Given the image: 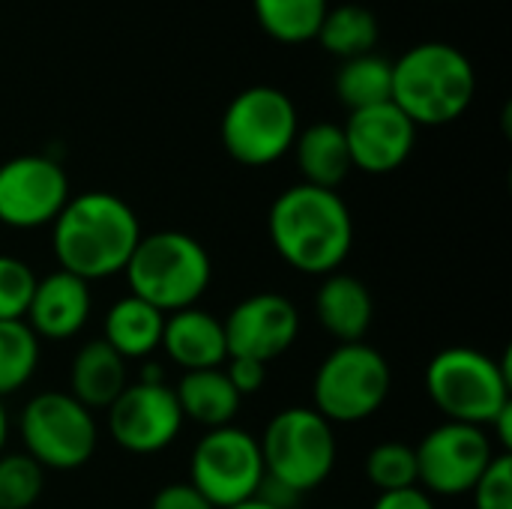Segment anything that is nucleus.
<instances>
[{
	"label": "nucleus",
	"mask_w": 512,
	"mask_h": 509,
	"mask_svg": "<svg viewBox=\"0 0 512 509\" xmlns=\"http://www.w3.org/2000/svg\"><path fill=\"white\" fill-rule=\"evenodd\" d=\"M129 294L141 297L162 315L192 309L207 294L213 261L201 240L183 231L141 234L126 264Z\"/></svg>",
	"instance_id": "5"
},
{
	"label": "nucleus",
	"mask_w": 512,
	"mask_h": 509,
	"mask_svg": "<svg viewBox=\"0 0 512 509\" xmlns=\"http://www.w3.org/2000/svg\"><path fill=\"white\" fill-rule=\"evenodd\" d=\"M129 366L111 351L102 339L84 342L69 366V396L78 399L87 411H108L111 402L126 390Z\"/></svg>",
	"instance_id": "19"
},
{
	"label": "nucleus",
	"mask_w": 512,
	"mask_h": 509,
	"mask_svg": "<svg viewBox=\"0 0 512 509\" xmlns=\"http://www.w3.org/2000/svg\"><path fill=\"white\" fill-rule=\"evenodd\" d=\"M489 438L501 444V453H510L512 450V402L486 426Z\"/></svg>",
	"instance_id": "34"
},
{
	"label": "nucleus",
	"mask_w": 512,
	"mask_h": 509,
	"mask_svg": "<svg viewBox=\"0 0 512 509\" xmlns=\"http://www.w3.org/2000/svg\"><path fill=\"white\" fill-rule=\"evenodd\" d=\"M69 198V177L51 156L21 153L0 165V225L6 228H45L60 216Z\"/></svg>",
	"instance_id": "12"
},
{
	"label": "nucleus",
	"mask_w": 512,
	"mask_h": 509,
	"mask_svg": "<svg viewBox=\"0 0 512 509\" xmlns=\"http://www.w3.org/2000/svg\"><path fill=\"white\" fill-rule=\"evenodd\" d=\"M342 132L351 153V168L375 177L399 171L417 144V126L393 102L351 111Z\"/></svg>",
	"instance_id": "15"
},
{
	"label": "nucleus",
	"mask_w": 512,
	"mask_h": 509,
	"mask_svg": "<svg viewBox=\"0 0 512 509\" xmlns=\"http://www.w3.org/2000/svg\"><path fill=\"white\" fill-rule=\"evenodd\" d=\"M333 90H336V99L348 111L390 102L393 99V60L378 51L342 60L333 78Z\"/></svg>",
	"instance_id": "23"
},
{
	"label": "nucleus",
	"mask_w": 512,
	"mask_h": 509,
	"mask_svg": "<svg viewBox=\"0 0 512 509\" xmlns=\"http://www.w3.org/2000/svg\"><path fill=\"white\" fill-rule=\"evenodd\" d=\"M372 509H438L432 495H426L420 486L399 489V492H381Z\"/></svg>",
	"instance_id": "33"
},
{
	"label": "nucleus",
	"mask_w": 512,
	"mask_h": 509,
	"mask_svg": "<svg viewBox=\"0 0 512 509\" xmlns=\"http://www.w3.org/2000/svg\"><path fill=\"white\" fill-rule=\"evenodd\" d=\"M366 477L378 492H399L417 486V456L414 447L402 441H384L366 456Z\"/></svg>",
	"instance_id": "27"
},
{
	"label": "nucleus",
	"mask_w": 512,
	"mask_h": 509,
	"mask_svg": "<svg viewBox=\"0 0 512 509\" xmlns=\"http://www.w3.org/2000/svg\"><path fill=\"white\" fill-rule=\"evenodd\" d=\"M18 435L24 453L42 471H78L84 468L99 444V426L69 393L45 390L36 393L18 414Z\"/></svg>",
	"instance_id": "9"
},
{
	"label": "nucleus",
	"mask_w": 512,
	"mask_h": 509,
	"mask_svg": "<svg viewBox=\"0 0 512 509\" xmlns=\"http://www.w3.org/2000/svg\"><path fill=\"white\" fill-rule=\"evenodd\" d=\"M33 291V267L15 255H0V321H24Z\"/></svg>",
	"instance_id": "29"
},
{
	"label": "nucleus",
	"mask_w": 512,
	"mask_h": 509,
	"mask_svg": "<svg viewBox=\"0 0 512 509\" xmlns=\"http://www.w3.org/2000/svg\"><path fill=\"white\" fill-rule=\"evenodd\" d=\"M414 456L417 483L426 495L459 498L471 495L498 453L486 429L444 420L414 447Z\"/></svg>",
	"instance_id": "11"
},
{
	"label": "nucleus",
	"mask_w": 512,
	"mask_h": 509,
	"mask_svg": "<svg viewBox=\"0 0 512 509\" xmlns=\"http://www.w3.org/2000/svg\"><path fill=\"white\" fill-rule=\"evenodd\" d=\"M39 369V339L24 321H0V399L30 384Z\"/></svg>",
	"instance_id": "26"
},
{
	"label": "nucleus",
	"mask_w": 512,
	"mask_h": 509,
	"mask_svg": "<svg viewBox=\"0 0 512 509\" xmlns=\"http://www.w3.org/2000/svg\"><path fill=\"white\" fill-rule=\"evenodd\" d=\"M477 96L471 57L441 39L411 45L393 60V105L414 126H447L459 120Z\"/></svg>",
	"instance_id": "3"
},
{
	"label": "nucleus",
	"mask_w": 512,
	"mask_h": 509,
	"mask_svg": "<svg viewBox=\"0 0 512 509\" xmlns=\"http://www.w3.org/2000/svg\"><path fill=\"white\" fill-rule=\"evenodd\" d=\"M225 363L228 366H222V369H225L231 387L240 393V399L243 396H255L264 387V381H267V363L249 360V357H228Z\"/></svg>",
	"instance_id": "31"
},
{
	"label": "nucleus",
	"mask_w": 512,
	"mask_h": 509,
	"mask_svg": "<svg viewBox=\"0 0 512 509\" xmlns=\"http://www.w3.org/2000/svg\"><path fill=\"white\" fill-rule=\"evenodd\" d=\"M267 234L291 270L330 276L354 249V216L336 189L294 183L270 204Z\"/></svg>",
	"instance_id": "1"
},
{
	"label": "nucleus",
	"mask_w": 512,
	"mask_h": 509,
	"mask_svg": "<svg viewBox=\"0 0 512 509\" xmlns=\"http://www.w3.org/2000/svg\"><path fill=\"white\" fill-rule=\"evenodd\" d=\"M6 438H9V417L3 411V399H0V453L6 450Z\"/></svg>",
	"instance_id": "36"
},
{
	"label": "nucleus",
	"mask_w": 512,
	"mask_h": 509,
	"mask_svg": "<svg viewBox=\"0 0 512 509\" xmlns=\"http://www.w3.org/2000/svg\"><path fill=\"white\" fill-rule=\"evenodd\" d=\"M426 393L450 423L486 429L512 402V351L495 360L465 345L444 348L426 366Z\"/></svg>",
	"instance_id": "4"
},
{
	"label": "nucleus",
	"mask_w": 512,
	"mask_h": 509,
	"mask_svg": "<svg viewBox=\"0 0 512 509\" xmlns=\"http://www.w3.org/2000/svg\"><path fill=\"white\" fill-rule=\"evenodd\" d=\"M162 327H165V315L159 309H153L135 294H126L114 300L111 309L105 312L102 342L111 351H117L126 363L147 360L162 345Z\"/></svg>",
	"instance_id": "20"
},
{
	"label": "nucleus",
	"mask_w": 512,
	"mask_h": 509,
	"mask_svg": "<svg viewBox=\"0 0 512 509\" xmlns=\"http://www.w3.org/2000/svg\"><path fill=\"white\" fill-rule=\"evenodd\" d=\"M300 132L294 99L273 87L255 84L240 90L219 123L225 153L246 168H267L291 153Z\"/></svg>",
	"instance_id": "8"
},
{
	"label": "nucleus",
	"mask_w": 512,
	"mask_h": 509,
	"mask_svg": "<svg viewBox=\"0 0 512 509\" xmlns=\"http://www.w3.org/2000/svg\"><path fill=\"white\" fill-rule=\"evenodd\" d=\"M315 318L339 345L363 342L375 321V300L369 285L342 270L324 276L315 294Z\"/></svg>",
	"instance_id": "18"
},
{
	"label": "nucleus",
	"mask_w": 512,
	"mask_h": 509,
	"mask_svg": "<svg viewBox=\"0 0 512 509\" xmlns=\"http://www.w3.org/2000/svg\"><path fill=\"white\" fill-rule=\"evenodd\" d=\"M138 381H144V384H165V372H162V366L159 363H144V369H141V378Z\"/></svg>",
	"instance_id": "35"
},
{
	"label": "nucleus",
	"mask_w": 512,
	"mask_h": 509,
	"mask_svg": "<svg viewBox=\"0 0 512 509\" xmlns=\"http://www.w3.org/2000/svg\"><path fill=\"white\" fill-rule=\"evenodd\" d=\"M183 423L174 387L168 384H126L108 408V432L114 444L135 456H153L171 447Z\"/></svg>",
	"instance_id": "13"
},
{
	"label": "nucleus",
	"mask_w": 512,
	"mask_h": 509,
	"mask_svg": "<svg viewBox=\"0 0 512 509\" xmlns=\"http://www.w3.org/2000/svg\"><path fill=\"white\" fill-rule=\"evenodd\" d=\"M222 327H225L228 357H249V360L273 363L297 342L300 312L285 294L261 291V294H249L246 300H240L228 312Z\"/></svg>",
	"instance_id": "14"
},
{
	"label": "nucleus",
	"mask_w": 512,
	"mask_h": 509,
	"mask_svg": "<svg viewBox=\"0 0 512 509\" xmlns=\"http://www.w3.org/2000/svg\"><path fill=\"white\" fill-rule=\"evenodd\" d=\"M264 474L300 498L327 483L336 468V435L315 408H282L258 438Z\"/></svg>",
	"instance_id": "6"
},
{
	"label": "nucleus",
	"mask_w": 512,
	"mask_h": 509,
	"mask_svg": "<svg viewBox=\"0 0 512 509\" xmlns=\"http://www.w3.org/2000/svg\"><path fill=\"white\" fill-rule=\"evenodd\" d=\"M264 459L258 438L246 429L222 426L198 438L189 456V486L216 509L252 501L264 483Z\"/></svg>",
	"instance_id": "10"
},
{
	"label": "nucleus",
	"mask_w": 512,
	"mask_h": 509,
	"mask_svg": "<svg viewBox=\"0 0 512 509\" xmlns=\"http://www.w3.org/2000/svg\"><path fill=\"white\" fill-rule=\"evenodd\" d=\"M474 509H512V456L498 453L471 489Z\"/></svg>",
	"instance_id": "30"
},
{
	"label": "nucleus",
	"mask_w": 512,
	"mask_h": 509,
	"mask_svg": "<svg viewBox=\"0 0 512 509\" xmlns=\"http://www.w3.org/2000/svg\"><path fill=\"white\" fill-rule=\"evenodd\" d=\"M150 509H216L201 492H195L189 483H168L162 486L153 501Z\"/></svg>",
	"instance_id": "32"
},
{
	"label": "nucleus",
	"mask_w": 512,
	"mask_h": 509,
	"mask_svg": "<svg viewBox=\"0 0 512 509\" xmlns=\"http://www.w3.org/2000/svg\"><path fill=\"white\" fill-rule=\"evenodd\" d=\"M45 489V471L27 453H0V509H30Z\"/></svg>",
	"instance_id": "28"
},
{
	"label": "nucleus",
	"mask_w": 512,
	"mask_h": 509,
	"mask_svg": "<svg viewBox=\"0 0 512 509\" xmlns=\"http://www.w3.org/2000/svg\"><path fill=\"white\" fill-rule=\"evenodd\" d=\"M321 48L339 60H351L360 54H369L378 48L381 39V24L378 15L363 6V3H342V6H330L318 36Z\"/></svg>",
	"instance_id": "24"
},
{
	"label": "nucleus",
	"mask_w": 512,
	"mask_h": 509,
	"mask_svg": "<svg viewBox=\"0 0 512 509\" xmlns=\"http://www.w3.org/2000/svg\"><path fill=\"white\" fill-rule=\"evenodd\" d=\"M138 240V213L129 201L102 189L72 195L51 222V249L60 270L84 282L123 273Z\"/></svg>",
	"instance_id": "2"
},
{
	"label": "nucleus",
	"mask_w": 512,
	"mask_h": 509,
	"mask_svg": "<svg viewBox=\"0 0 512 509\" xmlns=\"http://www.w3.org/2000/svg\"><path fill=\"white\" fill-rule=\"evenodd\" d=\"M393 390L387 357L369 342L336 345L312 381V408L327 423H363L375 417Z\"/></svg>",
	"instance_id": "7"
},
{
	"label": "nucleus",
	"mask_w": 512,
	"mask_h": 509,
	"mask_svg": "<svg viewBox=\"0 0 512 509\" xmlns=\"http://www.w3.org/2000/svg\"><path fill=\"white\" fill-rule=\"evenodd\" d=\"M228 509H279V507H273V504H267V501H261V498H252V501H243V504H237V507H228Z\"/></svg>",
	"instance_id": "37"
},
{
	"label": "nucleus",
	"mask_w": 512,
	"mask_h": 509,
	"mask_svg": "<svg viewBox=\"0 0 512 509\" xmlns=\"http://www.w3.org/2000/svg\"><path fill=\"white\" fill-rule=\"evenodd\" d=\"M177 405L183 420H192L198 426L222 429L231 426L240 411V393L231 387L225 369H201V372H183L177 390Z\"/></svg>",
	"instance_id": "22"
},
{
	"label": "nucleus",
	"mask_w": 512,
	"mask_h": 509,
	"mask_svg": "<svg viewBox=\"0 0 512 509\" xmlns=\"http://www.w3.org/2000/svg\"><path fill=\"white\" fill-rule=\"evenodd\" d=\"M159 348L183 372L222 369L225 360H228V345H225L222 321L213 312L198 309V306L165 315L162 345Z\"/></svg>",
	"instance_id": "17"
},
{
	"label": "nucleus",
	"mask_w": 512,
	"mask_h": 509,
	"mask_svg": "<svg viewBox=\"0 0 512 509\" xmlns=\"http://www.w3.org/2000/svg\"><path fill=\"white\" fill-rule=\"evenodd\" d=\"M93 315V294L90 282L54 270L42 279H36L33 300L27 306L24 324L33 330V336L42 342H66L78 336Z\"/></svg>",
	"instance_id": "16"
},
{
	"label": "nucleus",
	"mask_w": 512,
	"mask_h": 509,
	"mask_svg": "<svg viewBox=\"0 0 512 509\" xmlns=\"http://www.w3.org/2000/svg\"><path fill=\"white\" fill-rule=\"evenodd\" d=\"M294 156H297V168L303 174V183L309 186H321V189H339L351 168V153L345 144V132L339 123H312L306 129L297 132L294 141Z\"/></svg>",
	"instance_id": "21"
},
{
	"label": "nucleus",
	"mask_w": 512,
	"mask_h": 509,
	"mask_svg": "<svg viewBox=\"0 0 512 509\" xmlns=\"http://www.w3.org/2000/svg\"><path fill=\"white\" fill-rule=\"evenodd\" d=\"M261 30L282 45H303L318 36L330 0H252Z\"/></svg>",
	"instance_id": "25"
}]
</instances>
